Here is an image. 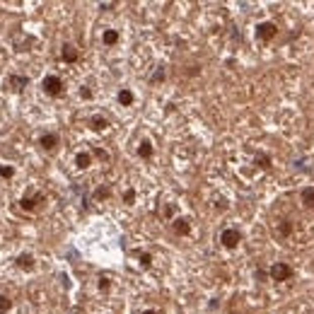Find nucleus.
I'll return each instance as SVG.
<instances>
[{
    "instance_id": "obj_22",
    "label": "nucleus",
    "mask_w": 314,
    "mask_h": 314,
    "mask_svg": "<svg viewBox=\"0 0 314 314\" xmlns=\"http://www.w3.org/2000/svg\"><path fill=\"white\" fill-rule=\"evenodd\" d=\"M138 256H141V266H143V268H150V266H152V254L145 251V254H138Z\"/></svg>"
},
{
    "instance_id": "obj_13",
    "label": "nucleus",
    "mask_w": 314,
    "mask_h": 314,
    "mask_svg": "<svg viewBox=\"0 0 314 314\" xmlns=\"http://www.w3.org/2000/svg\"><path fill=\"white\" fill-rule=\"evenodd\" d=\"M152 152H155L152 143L150 141H141V145H138V157H143V160H150Z\"/></svg>"
},
{
    "instance_id": "obj_1",
    "label": "nucleus",
    "mask_w": 314,
    "mask_h": 314,
    "mask_svg": "<svg viewBox=\"0 0 314 314\" xmlns=\"http://www.w3.org/2000/svg\"><path fill=\"white\" fill-rule=\"evenodd\" d=\"M43 201H46V196H43V194H39V191H27V194L22 196L20 208H22V210H27V213H36Z\"/></svg>"
},
{
    "instance_id": "obj_10",
    "label": "nucleus",
    "mask_w": 314,
    "mask_h": 314,
    "mask_svg": "<svg viewBox=\"0 0 314 314\" xmlns=\"http://www.w3.org/2000/svg\"><path fill=\"white\" fill-rule=\"evenodd\" d=\"M15 263H17V268H22V271H32L34 268V256L32 254H20V256L15 259Z\"/></svg>"
},
{
    "instance_id": "obj_7",
    "label": "nucleus",
    "mask_w": 314,
    "mask_h": 314,
    "mask_svg": "<svg viewBox=\"0 0 314 314\" xmlns=\"http://www.w3.org/2000/svg\"><path fill=\"white\" fill-rule=\"evenodd\" d=\"M39 145H41V150L54 152L61 145V138H58V133H43L41 138H39Z\"/></svg>"
},
{
    "instance_id": "obj_27",
    "label": "nucleus",
    "mask_w": 314,
    "mask_h": 314,
    "mask_svg": "<svg viewBox=\"0 0 314 314\" xmlns=\"http://www.w3.org/2000/svg\"><path fill=\"white\" fill-rule=\"evenodd\" d=\"M80 97H82V99H92V89L82 87V89H80Z\"/></svg>"
},
{
    "instance_id": "obj_6",
    "label": "nucleus",
    "mask_w": 314,
    "mask_h": 314,
    "mask_svg": "<svg viewBox=\"0 0 314 314\" xmlns=\"http://www.w3.org/2000/svg\"><path fill=\"white\" fill-rule=\"evenodd\" d=\"M27 85H29V77L27 75H15V73H12V75L5 77V89H10V92H15V95L22 92Z\"/></svg>"
},
{
    "instance_id": "obj_4",
    "label": "nucleus",
    "mask_w": 314,
    "mask_h": 314,
    "mask_svg": "<svg viewBox=\"0 0 314 314\" xmlns=\"http://www.w3.org/2000/svg\"><path fill=\"white\" fill-rule=\"evenodd\" d=\"M268 276H271L273 281H278V283L290 281V278H293V266L285 263V261H276V263L271 266V271H268Z\"/></svg>"
},
{
    "instance_id": "obj_16",
    "label": "nucleus",
    "mask_w": 314,
    "mask_h": 314,
    "mask_svg": "<svg viewBox=\"0 0 314 314\" xmlns=\"http://www.w3.org/2000/svg\"><path fill=\"white\" fill-rule=\"evenodd\" d=\"M276 232H278V237H290V235H293V222H290V220H281Z\"/></svg>"
},
{
    "instance_id": "obj_26",
    "label": "nucleus",
    "mask_w": 314,
    "mask_h": 314,
    "mask_svg": "<svg viewBox=\"0 0 314 314\" xmlns=\"http://www.w3.org/2000/svg\"><path fill=\"white\" fill-rule=\"evenodd\" d=\"M109 288H111L109 278H104V276H102V278H99V290H109Z\"/></svg>"
},
{
    "instance_id": "obj_5",
    "label": "nucleus",
    "mask_w": 314,
    "mask_h": 314,
    "mask_svg": "<svg viewBox=\"0 0 314 314\" xmlns=\"http://www.w3.org/2000/svg\"><path fill=\"white\" fill-rule=\"evenodd\" d=\"M276 34H278V24L276 22H261V24H256V39L259 41H271Z\"/></svg>"
},
{
    "instance_id": "obj_28",
    "label": "nucleus",
    "mask_w": 314,
    "mask_h": 314,
    "mask_svg": "<svg viewBox=\"0 0 314 314\" xmlns=\"http://www.w3.org/2000/svg\"><path fill=\"white\" fill-rule=\"evenodd\" d=\"M143 314H157V312H155V309H145V312H143Z\"/></svg>"
},
{
    "instance_id": "obj_18",
    "label": "nucleus",
    "mask_w": 314,
    "mask_h": 314,
    "mask_svg": "<svg viewBox=\"0 0 314 314\" xmlns=\"http://www.w3.org/2000/svg\"><path fill=\"white\" fill-rule=\"evenodd\" d=\"M256 167L259 169H271V155H256Z\"/></svg>"
},
{
    "instance_id": "obj_9",
    "label": "nucleus",
    "mask_w": 314,
    "mask_h": 314,
    "mask_svg": "<svg viewBox=\"0 0 314 314\" xmlns=\"http://www.w3.org/2000/svg\"><path fill=\"white\" fill-rule=\"evenodd\" d=\"M61 58H63L65 63H75L77 58H80V51H77L73 43H63L61 46Z\"/></svg>"
},
{
    "instance_id": "obj_3",
    "label": "nucleus",
    "mask_w": 314,
    "mask_h": 314,
    "mask_svg": "<svg viewBox=\"0 0 314 314\" xmlns=\"http://www.w3.org/2000/svg\"><path fill=\"white\" fill-rule=\"evenodd\" d=\"M239 242H242V232L237 228H225L220 232V244L225 247V249H237Z\"/></svg>"
},
{
    "instance_id": "obj_17",
    "label": "nucleus",
    "mask_w": 314,
    "mask_h": 314,
    "mask_svg": "<svg viewBox=\"0 0 314 314\" xmlns=\"http://www.w3.org/2000/svg\"><path fill=\"white\" fill-rule=\"evenodd\" d=\"M102 41L107 43V46L119 43V32H116V29H104V34H102Z\"/></svg>"
},
{
    "instance_id": "obj_19",
    "label": "nucleus",
    "mask_w": 314,
    "mask_h": 314,
    "mask_svg": "<svg viewBox=\"0 0 314 314\" xmlns=\"http://www.w3.org/2000/svg\"><path fill=\"white\" fill-rule=\"evenodd\" d=\"M12 307V300L8 297V295H0V314H8Z\"/></svg>"
},
{
    "instance_id": "obj_11",
    "label": "nucleus",
    "mask_w": 314,
    "mask_h": 314,
    "mask_svg": "<svg viewBox=\"0 0 314 314\" xmlns=\"http://www.w3.org/2000/svg\"><path fill=\"white\" fill-rule=\"evenodd\" d=\"M109 126V121L102 116V114H95V116H89V128L97 130V133H102V130Z\"/></svg>"
},
{
    "instance_id": "obj_8",
    "label": "nucleus",
    "mask_w": 314,
    "mask_h": 314,
    "mask_svg": "<svg viewBox=\"0 0 314 314\" xmlns=\"http://www.w3.org/2000/svg\"><path fill=\"white\" fill-rule=\"evenodd\" d=\"M172 230H174V235L186 237V235L191 232V222H189L186 217H174V220H172Z\"/></svg>"
},
{
    "instance_id": "obj_23",
    "label": "nucleus",
    "mask_w": 314,
    "mask_h": 314,
    "mask_svg": "<svg viewBox=\"0 0 314 314\" xmlns=\"http://www.w3.org/2000/svg\"><path fill=\"white\" fill-rule=\"evenodd\" d=\"M164 80V68H157V70H155V75L150 77V82L152 85H157V82H162Z\"/></svg>"
},
{
    "instance_id": "obj_2",
    "label": "nucleus",
    "mask_w": 314,
    "mask_h": 314,
    "mask_svg": "<svg viewBox=\"0 0 314 314\" xmlns=\"http://www.w3.org/2000/svg\"><path fill=\"white\" fill-rule=\"evenodd\" d=\"M63 87H65L63 80H61L58 75H46L41 80V89L49 95V97H61V95H63Z\"/></svg>"
},
{
    "instance_id": "obj_12",
    "label": "nucleus",
    "mask_w": 314,
    "mask_h": 314,
    "mask_svg": "<svg viewBox=\"0 0 314 314\" xmlns=\"http://www.w3.org/2000/svg\"><path fill=\"white\" fill-rule=\"evenodd\" d=\"M75 164H77V169H87L89 164H92V152H77L75 155Z\"/></svg>"
},
{
    "instance_id": "obj_24",
    "label": "nucleus",
    "mask_w": 314,
    "mask_h": 314,
    "mask_svg": "<svg viewBox=\"0 0 314 314\" xmlns=\"http://www.w3.org/2000/svg\"><path fill=\"white\" fill-rule=\"evenodd\" d=\"M95 155H97L102 162H109V160H111V157H109V152H107V150H102V148H97V150H95Z\"/></svg>"
},
{
    "instance_id": "obj_21",
    "label": "nucleus",
    "mask_w": 314,
    "mask_h": 314,
    "mask_svg": "<svg viewBox=\"0 0 314 314\" xmlns=\"http://www.w3.org/2000/svg\"><path fill=\"white\" fill-rule=\"evenodd\" d=\"M123 203H126V206H133V203H136V189H126V194H123Z\"/></svg>"
},
{
    "instance_id": "obj_20",
    "label": "nucleus",
    "mask_w": 314,
    "mask_h": 314,
    "mask_svg": "<svg viewBox=\"0 0 314 314\" xmlns=\"http://www.w3.org/2000/svg\"><path fill=\"white\" fill-rule=\"evenodd\" d=\"M0 176H3V179H12V176H15V167H10V164H0Z\"/></svg>"
},
{
    "instance_id": "obj_25",
    "label": "nucleus",
    "mask_w": 314,
    "mask_h": 314,
    "mask_svg": "<svg viewBox=\"0 0 314 314\" xmlns=\"http://www.w3.org/2000/svg\"><path fill=\"white\" fill-rule=\"evenodd\" d=\"M109 194H111V191H109L107 186H99V189H97V194H95V198H107Z\"/></svg>"
},
{
    "instance_id": "obj_15",
    "label": "nucleus",
    "mask_w": 314,
    "mask_h": 314,
    "mask_svg": "<svg viewBox=\"0 0 314 314\" xmlns=\"http://www.w3.org/2000/svg\"><path fill=\"white\" fill-rule=\"evenodd\" d=\"M300 198H302V203L307 208H312L314 210V186H307V189H302V194H300Z\"/></svg>"
},
{
    "instance_id": "obj_14",
    "label": "nucleus",
    "mask_w": 314,
    "mask_h": 314,
    "mask_svg": "<svg viewBox=\"0 0 314 314\" xmlns=\"http://www.w3.org/2000/svg\"><path fill=\"white\" fill-rule=\"evenodd\" d=\"M116 99H119V104L121 107H130V104H133V92H130V89H126V87H123V89H119V95H116Z\"/></svg>"
}]
</instances>
